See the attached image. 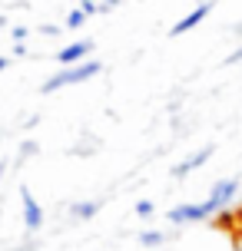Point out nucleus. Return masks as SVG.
<instances>
[{
    "label": "nucleus",
    "mask_w": 242,
    "mask_h": 251,
    "mask_svg": "<svg viewBox=\"0 0 242 251\" xmlns=\"http://www.w3.org/2000/svg\"><path fill=\"white\" fill-rule=\"evenodd\" d=\"M212 152H216V146H203L199 152H192L189 159H182V162L173 169V178H186L189 172H196V169H203L209 159H212Z\"/></svg>",
    "instance_id": "7"
},
{
    "label": "nucleus",
    "mask_w": 242,
    "mask_h": 251,
    "mask_svg": "<svg viewBox=\"0 0 242 251\" xmlns=\"http://www.w3.org/2000/svg\"><path fill=\"white\" fill-rule=\"evenodd\" d=\"M166 218H169V225H199L209 215H206L203 201H182V205H173L166 212Z\"/></svg>",
    "instance_id": "4"
},
{
    "label": "nucleus",
    "mask_w": 242,
    "mask_h": 251,
    "mask_svg": "<svg viewBox=\"0 0 242 251\" xmlns=\"http://www.w3.org/2000/svg\"><path fill=\"white\" fill-rule=\"evenodd\" d=\"M7 63H10V60H7V56H0V73L7 70Z\"/></svg>",
    "instance_id": "16"
},
{
    "label": "nucleus",
    "mask_w": 242,
    "mask_h": 251,
    "mask_svg": "<svg viewBox=\"0 0 242 251\" xmlns=\"http://www.w3.org/2000/svg\"><path fill=\"white\" fill-rule=\"evenodd\" d=\"M100 73H103L100 60H87V63H80V66H60V70L40 86V93H57V89H63V86H80V83L96 79Z\"/></svg>",
    "instance_id": "1"
},
{
    "label": "nucleus",
    "mask_w": 242,
    "mask_h": 251,
    "mask_svg": "<svg viewBox=\"0 0 242 251\" xmlns=\"http://www.w3.org/2000/svg\"><path fill=\"white\" fill-rule=\"evenodd\" d=\"M153 212H156V205L150 199H140V201H136V215H140V218H150Z\"/></svg>",
    "instance_id": "11"
},
{
    "label": "nucleus",
    "mask_w": 242,
    "mask_h": 251,
    "mask_svg": "<svg viewBox=\"0 0 242 251\" xmlns=\"http://www.w3.org/2000/svg\"><path fill=\"white\" fill-rule=\"evenodd\" d=\"M7 165H10V162H7V155H0V178H3V172H7Z\"/></svg>",
    "instance_id": "15"
},
{
    "label": "nucleus",
    "mask_w": 242,
    "mask_h": 251,
    "mask_svg": "<svg viewBox=\"0 0 242 251\" xmlns=\"http://www.w3.org/2000/svg\"><path fill=\"white\" fill-rule=\"evenodd\" d=\"M3 26H7V17H0V30H3Z\"/></svg>",
    "instance_id": "17"
},
{
    "label": "nucleus",
    "mask_w": 242,
    "mask_h": 251,
    "mask_svg": "<svg viewBox=\"0 0 242 251\" xmlns=\"http://www.w3.org/2000/svg\"><path fill=\"white\" fill-rule=\"evenodd\" d=\"M20 205H24V228L30 231V235H33V231H40V228H43L47 212H43V205L33 199V192H30L27 185H20Z\"/></svg>",
    "instance_id": "3"
},
{
    "label": "nucleus",
    "mask_w": 242,
    "mask_h": 251,
    "mask_svg": "<svg viewBox=\"0 0 242 251\" xmlns=\"http://www.w3.org/2000/svg\"><path fill=\"white\" fill-rule=\"evenodd\" d=\"M212 13V3H199V7H192L182 20H176V24L169 26V37H182V33H189V30H196V26L203 24L206 17Z\"/></svg>",
    "instance_id": "6"
},
{
    "label": "nucleus",
    "mask_w": 242,
    "mask_h": 251,
    "mask_svg": "<svg viewBox=\"0 0 242 251\" xmlns=\"http://www.w3.org/2000/svg\"><path fill=\"white\" fill-rule=\"evenodd\" d=\"M90 53H93V40H73V43L60 47L57 63H60V66H80V63L90 60Z\"/></svg>",
    "instance_id": "5"
},
{
    "label": "nucleus",
    "mask_w": 242,
    "mask_h": 251,
    "mask_svg": "<svg viewBox=\"0 0 242 251\" xmlns=\"http://www.w3.org/2000/svg\"><path fill=\"white\" fill-rule=\"evenodd\" d=\"M83 24H87V13L80 10V3H77L73 10L66 13V26H70V30H77V26H83Z\"/></svg>",
    "instance_id": "10"
},
{
    "label": "nucleus",
    "mask_w": 242,
    "mask_h": 251,
    "mask_svg": "<svg viewBox=\"0 0 242 251\" xmlns=\"http://www.w3.org/2000/svg\"><path fill=\"white\" fill-rule=\"evenodd\" d=\"M10 37L17 40V43H24V40L30 37V30H27V26H13V30H10Z\"/></svg>",
    "instance_id": "13"
},
{
    "label": "nucleus",
    "mask_w": 242,
    "mask_h": 251,
    "mask_svg": "<svg viewBox=\"0 0 242 251\" xmlns=\"http://www.w3.org/2000/svg\"><path fill=\"white\" fill-rule=\"evenodd\" d=\"M242 195V182L239 176H229V178H219L216 185H212V192H209V199H203V208L209 218H216V215H222L226 208H229L232 201Z\"/></svg>",
    "instance_id": "2"
},
{
    "label": "nucleus",
    "mask_w": 242,
    "mask_h": 251,
    "mask_svg": "<svg viewBox=\"0 0 242 251\" xmlns=\"http://www.w3.org/2000/svg\"><path fill=\"white\" fill-rule=\"evenodd\" d=\"M236 63H242V43L229 53V56H226V66H236Z\"/></svg>",
    "instance_id": "14"
},
{
    "label": "nucleus",
    "mask_w": 242,
    "mask_h": 251,
    "mask_svg": "<svg viewBox=\"0 0 242 251\" xmlns=\"http://www.w3.org/2000/svg\"><path fill=\"white\" fill-rule=\"evenodd\" d=\"M163 241H166V235H163V231H156V228H150V231H143V235H140L143 248H159Z\"/></svg>",
    "instance_id": "9"
},
{
    "label": "nucleus",
    "mask_w": 242,
    "mask_h": 251,
    "mask_svg": "<svg viewBox=\"0 0 242 251\" xmlns=\"http://www.w3.org/2000/svg\"><path fill=\"white\" fill-rule=\"evenodd\" d=\"M103 208V199H90V201H73L70 205V215L77 218V222H90L93 215Z\"/></svg>",
    "instance_id": "8"
},
{
    "label": "nucleus",
    "mask_w": 242,
    "mask_h": 251,
    "mask_svg": "<svg viewBox=\"0 0 242 251\" xmlns=\"http://www.w3.org/2000/svg\"><path fill=\"white\" fill-rule=\"evenodd\" d=\"M33 155H37V142H24L17 159H20V162H27V159H33Z\"/></svg>",
    "instance_id": "12"
}]
</instances>
